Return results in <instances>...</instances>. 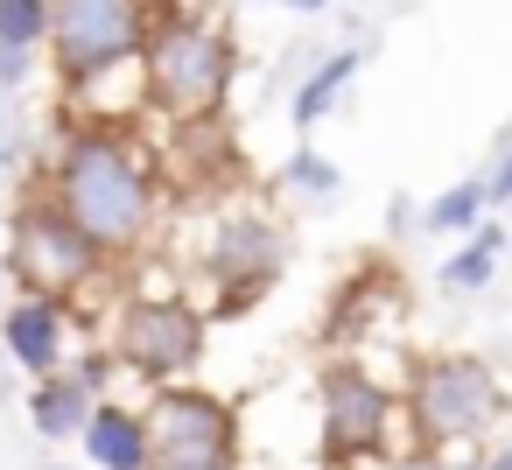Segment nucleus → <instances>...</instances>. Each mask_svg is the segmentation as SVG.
<instances>
[{
	"mask_svg": "<svg viewBox=\"0 0 512 470\" xmlns=\"http://www.w3.org/2000/svg\"><path fill=\"white\" fill-rule=\"evenodd\" d=\"M43 190L85 225V239H92L106 260L141 253V246H148V225H155V204H162L155 162H148L141 141L120 134V127H78V134H64V148H57Z\"/></svg>",
	"mask_w": 512,
	"mask_h": 470,
	"instance_id": "nucleus-1",
	"label": "nucleus"
},
{
	"mask_svg": "<svg viewBox=\"0 0 512 470\" xmlns=\"http://www.w3.org/2000/svg\"><path fill=\"white\" fill-rule=\"evenodd\" d=\"M134 64H141L148 106H162L169 120H218L232 71H239V50H232V29L218 15L155 0V22H148V43Z\"/></svg>",
	"mask_w": 512,
	"mask_h": 470,
	"instance_id": "nucleus-2",
	"label": "nucleus"
},
{
	"mask_svg": "<svg viewBox=\"0 0 512 470\" xmlns=\"http://www.w3.org/2000/svg\"><path fill=\"white\" fill-rule=\"evenodd\" d=\"M407 421H414V449H463L484 442L505 421V379L477 358V351H428L407 372Z\"/></svg>",
	"mask_w": 512,
	"mask_h": 470,
	"instance_id": "nucleus-3",
	"label": "nucleus"
},
{
	"mask_svg": "<svg viewBox=\"0 0 512 470\" xmlns=\"http://www.w3.org/2000/svg\"><path fill=\"white\" fill-rule=\"evenodd\" d=\"M8 274H15V288H29V295L78 302V295L106 274V253L85 239V225H78L50 190H36V197H22L15 218H8Z\"/></svg>",
	"mask_w": 512,
	"mask_h": 470,
	"instance_id": "nucleus-4",
	"label": "nucleus"
},
{
	"mask_svg": "<svg viewBox=\"0 0 512 470\" xmlns=\"http://www.w3.org/2000/svg\"><path fill=\"white\" fill-rule=\"evenodd\" d=\"M155 0H50V64L64 92H92L141 57Z\"/></svg>",
	"mask_w": 512,
	"mask_h": 470,
	"instance_id": "nucleus-5",
	"label": "nucleus"
},
{
	"mask_svg": "<svg viewBox=\"0 0 512 470\" xmlns=\"http://www.w3.org/2000/svg\"><path fill=\"white\" fill-rule=\"evenodd\" d=\"M148 414V470H239V414L232 400L169 379L155 386Z\"/></svg>",
	"mask_w": 512,
	"mask_h": 470,
	"instance_id": "nucleus-6",
	"label": "nucleus"
},
{
	"mask_svg": "<svg viewBox=\"0 0 512 470\" xmlns=\"http://www.w3.org/2000/svg\"><path fill=\"white\" fill-rule=\"evenodd\" d=\"M204 309L190 295H127L113 309V351L127 372H141L148 386L190 379L204 358Z\"/></svg>",
	"mask_w": 512,
	"mask_h": 470,
	"instance_id": "nucleus-7",
	"label": "nucleus"
},
{
	"mask_svg": "<svg viewBox=\"0 0 512 470\" xmlns=\"http://www.w3.org/2000/svg\"><path fill=\"white\" fill-rule=\"evenodd\" d=\"M316 400H323V463L330 470L365 463V456H386L393 414H400L393 386H379L365 365H330L323 386H316Z\"/></svg>",
	"mask_w": 512,
	"mask_h": 470,
	"instance_id": "nucleus-8",
	"label": "nucleus"
},
{
	"mask_svg": "<svg viewBox=\"0 0 512 470\" xmlns=\"http://www.w3.org/2000/svg\"><path fill=\"white\" fill-rule=\"evenodd\" d=\"M281 260H288L281 225L260 218V211H232V218L211 232V274H218V288H225L218 309H225V316H232V309H253V302L274 288Z\"/></svg>",
	"mask_w": 512,
	"mask_h": 470,
	"instance_id": "nucleus-9",
	"label": "nucleus"
},
{
	"mask_svg": "<svg viewBox=\"0 0 512 470\" xmlns=\"http://www.w3.org/2000/svg\"><path fill=\"white\" fill-rule=\"evenodd\" d=\"M0 351H8L29 379L57 372V365L71 358V302L29 295V288H22L8 309H0Z\"/></svg>",
	"mask_w": 512,
	"mask_h": 470,
	"instance_id": "nucleus-10",
	"label": "nucleus"
},
{
	"mask_svg": "<svg viewBox=\"0 0 512 470\" xmlns=\"http://www.w3.org/2000/svg\"><path fill=\"white\" fill-rule=\"evenodd\" d=\"M78 449H85L92 470H148V414L99 393L92 421L78 428Z\"/></svg>",
	"mask_w": 512,
	"mask_h": 470,
	"instance_id": "nucleus-11",
	"label": "nucleus"
},
{
	"mask_svg": "<svg viewBox=\"0 0 512 470\" xmlns=\"http://www.w3.org/2000/svg\"><path fill=\"white\" fill-rule=\"evenodd\" d=\"M92 407H99V393H92L71 365H57V372H43L36 393H29V428H36L43 442H78V428L92 421Z\"/></svg>",
	"mask_w": 512,
	"mask_h": 470,
	"instance_id": "nucleus-12",
	"label": "nucleus"
},
{
	"mask_svg": "<svg viewBox=\"0 0 512 470\" xmlns=\"http://www.w3.org/2000/svg\"><path fill=\"white\" fill-rule=\"evenodd\" d=\"M358 71H365V50H330V57H323V64L288 92V120H295L302 134H309V127H323V120H330V106L358 85Z\"/></svg>",
	"mask_w": 512,
	"mask_h": 470,
	"instance_id": "nucleus-13",
	"label": "nucleus"
},
{
	"mask_svg": "<svg viewBox=\"0 0 512 470\" xmlns=\"http://www.w3.org/2000/svg\"><path fill=\"white\" fill-rule=\"evenodd\" d=\"M498 260H505V225L477 218V225H470V239L442 260V288H449V295H484V288H491V274H498Z\"/></svg>",
	"mask_w": 512,
	"mask_h": 470,
	"instance_id": "nucleus-14",
	"label": "nucleus"
},
{
	"mask_svg": "<svg viewBox=\"0 0 512 470\" xmlns=\"http://www.w3.org/2000/svg\"><path fill=\"white\" fill-rule=\"evenodd\" d=\"M491 211V197H484V176H463V183H449L428 211H421V232H435V239H456V232H470L477 218Z\"/></svg>",
	"mask_w": 512,
	"mask_h": 470,
	"instance_id": "nucleus-15",
	"label": "nucleus"
},
{
	"mask_svg": "<svg viewBox=\"0 0 512 470\" xmlns=\"http://www.w3.org/2000/svg\"><path fill=\"white\" fill-rule=\"evenodd\" d=\"M281 183H288V197H309V204H330L337 190H344V169L323 155V148H295L288 155V169H281Z\"/></svg>",
	"mask_w": 512,
	"mask_h": 470,
	"instance_id": "nucleus-16",
	"label": "nucleus"
},
{
	"mask_svg": "<svg viewBox=\"0 0 512 470\" xmlns=\"http://www.w3.org/2000/svg\"><path fill=\"white\" fill-rule=\"evenodd\" d=\"M0 43L8 50H50V0H0Z\"/></svg>",
	"mask_w": 512,
	"mask_h": 470,
	"instance_id": "nucleus-17",
	"label": "nucleus"
},
{
	"mask_svg": "<svg viewBox=\"0 0 512 470\" xmlns=\"http://www.w3.org/2000/svg\"><path fill=\"white\" fill-rule=\"evenodd\" d=\"M64 365H71L92 393H106V372L120 365V351H113V344H92V351H78V358H64Z\"/></svg>",
	"mask_w": 512,
	"mask_h": 470,
	"instance_id": "nucleus-18",
	"label": "nucleus"
},
{
	"mask_svg": "<svg viewBox=\"0 0 512 470\" xmlns=\"http://www.w3.org/2000/svg\"><path fill=\"white\" fill-rule=\"evenodd\" d=\"M484 197L491 204H512V127L498 134V162L484 169Z\"/></svg>",
	"mask_w": 512,
	"mask_h": 470,
	"instance_id": "nucleus-19",
	"label": "nucleus"
},
{
	"mask_svg": "<svg viewBox=\"0 0 512 470\" xmlns=\"http://www.w3.org/2000/svg\"><path fill=\"white\" fill-rule=\"evenodd\" d=\"M15 155H22V120H15V99L0 92V176L15 169Z\"/></svg>",
	"mask_w": 512,
	"mask_h": 470,
	"instance_id": "nucleus-20",
	"label": "nucleus"
},
{
	"mask_svg": "<svg viewBox=\"0 0 512 470\" xmlns=\"http://www.w3.org/2000/svg\"><path fill=\"white\" fill-rule=\"evenodd\" d=\"M29 71H36V50H8V43H0V92H22Z\"/></svg>",
	"mask_w": 512,
	"mask_h": 470,
	"instance_id": "nucleus-21",
	"label": "nucleus"
},
{
	"mask_svg": "<svg viewBox=\"0 0 512 470\" xmlns=\"http://www.w3.org/2000/svg\"><path fill=\"white\" fill-rule=\"evenodd\" d=\"M281 8H288V15H323L330 0H281Z\"/></svg>",
	"mask_w": 512,
	"mask_h": 470,
	"instance_id": "nucleus-22",
	"label": "nucleus"
},
{
	"mask_svg": "<svg viewBox=\"0 0 512 470\" xmlns=\"http://www.w3.org/2000/svg\"><path fill=\"white\" fill-rule=\"evenodd\" d=\"M477 470H512V449H498V456H484Z\"/></svg>",
	"mask_w": 512,
	"mask_h": 470,
	"instance_id": "nucleus-23",
	"label": "nucleus"
},
{
	"mask_svg": "<svg viewBox=\"0 0 512 470\" xmlns=\"http://www.w3.org/2000/svg\"><path fill=\"white\" fill-rule=\"evenodd\" d=\"M36 470H64V463H36Z\"/></svg>",
	"mask_w": 512,
	"mask_h": 470,
	"instance_id": "nucleus-24",
	"label": "nucleus"
},
{
	"mask_svg": "<svg viewBox=\"0 0 512 470\" xmlns=\"http://www.w3.org/2000/svg\"><path fill=\"white\" fill-rule=\"evenodd\" d=\"M0 393H8V386H0Z\"/></svg>",
	"mask_w": 512,
	"mask_h": 470,
	"instance_id": "nucleus-25",
	"label": "nucleus"
}]
</instances>
